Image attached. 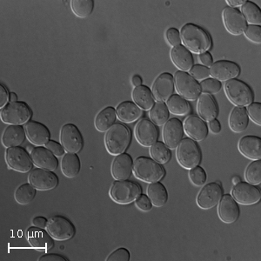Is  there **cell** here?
<instances>
[{"instance_id":"29","label":"cell","mask_w":261,"mask_h":261,"mask_svg":"<svg viewBox=\"0 0 261 261\" xmlns=\"http://www.w3.org/2000/svg\"><path fill=\"white\" fill-rule=\"evenodd\" d=\"M115 110L117 118L124 124L134 123L143 116V110L132 101H123Z\"/></svg>"},{"instance_id":"25","label":"cell","mask_w":261,"mask_h":261,"mask_svg":"<svg viewBox=\"0 0 261 261\" xmlns=\"http://www.w3.org/2000/svg\"><path fill=\"white\" fill-rule=\"evenodd\" d=\"M183 127L187 136L194 141H202L207 138V124L198 116L193 114L187 116V119H185Z\"/></svg>"},{"instance_id":"1","label":"cell","mask_w":261,"mask_h":261,"mask_svg":"<svg viewBox=\"0 0 261 261\" xmlns=\"http://www.w3.org/2000/svg\"><path fill=\"white\" fill-rule=\"evenodd\" d=\"M181 43L192 54H201L210 50L213 45L211 36L197 24L187 23L181 27Z\"/></svg>"},{"instance_id":"40","label":"cell","mask_w":261,"mask_h":261,"mask_svg":"<svg viewBox=\"0 0 261 261\" xmlns=\"http://www.w3.org/2000/svg\"><path fill=\"white\" fill-rule=\"evenodd\" d=\"M37 194V189L30 184H23L16 189L14 198L17 203L20 205H28L33 201Z\"/></svg>"},{"instance_id":"34","label":"cell","mask_w":261,"mask_h":261,"mask_svg":"<svg viewBox=\"0 0 261 261\" xmlns=\"http://www.w3.org/2000/svg\"><path fill=\"white\" fill-rule=\"evenodd\" d=\"M147 196L155 207H162L168 200V193L166 187L161 182L150 183L147 187Z\"/></svg>"},{"instance_id":"50","label":"cell","mask_w":261,"mask_h":261,"mask_svg":"<svg viewBox=\"0 0 261 261\" xmlns=\"http://www.w3.org/2000/svg\"><path fill=\"white\" fill-rule=\"evenodd\" d=\"M135 204H136L137 207L143 212L151 211V208H152V204H151L148 196L142 194V193L137 198Z\"/></svg>"},{"instance_id":"42","label":"cell","mask_w":261,"mask_h":261,"mask_svg":"<svg viewBox=\"0 0 261 261\" xmlns=\"http://www.w3.org/2000/svg\"><path fill=\"white\" fill-rule=\"evenodd\" d=\"M245 178L246 182L250 184L257 185L260 184L261 182V161H253L252 163H250L248 166L246 167V172H245Z\"/></svg>"},{"instance_id":"2","label":"cell","mask_w":261,"mask_h":261,"mask_svg":"<svg viewBox=\"0 0 261 261\" xmlns=\"http://www.w3.org/2000/svg\"><path fill=\"white\" fill-rule=\"evenodd\" d=\"M132 141V133L125 124L117 123L107 130L105 136V146L113 156L126 151Z\"/></svg>"},{"instance_id":"38","label":"cell","mask_w":261,"mask_h":261,"mask_svg":"<svg viewBox=\"0 0 261 261\" xmlns=\"http://www.w3.org/2000/svg\"><path fill=\"white\" fill-rule=\"evenodd\" d=\"M150 155L153 161L161 165L168 163L172 158L170 149L166 146L165 143L161 141H157L150 146Z\"/></svg>"},{"instance_id":"4","label":"cell","mask_w":261,"mask_h":261,"mask_svg":"<svg viewBox=\"0 0 261 261\" xmlns=\"http://www.w3.org/2000/svg\"><path fill=\"white\" fill-rule=\"evenodd\" d=\"M33 112L29 106L23 101L10 102L1 108L0 118L1 120L9 125H25L30 121Z\"/></svg>"},{"instance_id":"53","label":"cell","mask_w":261,"mask_h":261,"mask_svg":"<svg viewBox=\"0 0 261 261\" xmlns=\"http://www.w3.org/2000/svg\"><path fill=\"white\" fill-rule=\"evenodd\" d=\"M39 261H67L68 259L65 258L64 256L57 254V253H47L45 255L41 256L39 258Z\"/></svg>"},{"instance_id":"10","label":"cell","mask_w":261,"mask_h":261,"mask_svg":"<svg viewBox=\"0 0 261 261\" xmlns=\"http://www.w3.org/2000/svg\"><path fill=\"white\" fill-rule=\"evenodd\" d=\"M5 158L7 166L15 172L27 173L33 169L34 165L31 154L21 146L7 148Z\"/></svg>"},{"instance_id":"45","label":"cell","mask_w":261,"mask_h":261,"mask_svg":"<svg viewBox=\"0 0 261 261\" xmlns=\"http://www.w3.org/2000/svg\"><path fill=\"white\" fill-rule=\"evenodd\" d=\"M246 39L255 44L261 43V27L255 24H249L244 32Z\"/></svg>"},{"instance_id":"51","label":"cell","mask_w":261,"mask_h":261,"mask_svg":"<svg viewBox=\"0 0 261 261\" xmlns=\"http://www.w3.org/2000/svg\"><path fill=\"white\" fill-rule=\"evenodd\" d=\"M45 147L49 149L57 157H61V156H64L65 154V150L63 147L62 145L59 142H57V141H54V140L48 141L46 145H45Z\"/></svg>"},{"instance_id":"23","label":"cell","mask_w":261,"mask_h":261,"mask_svg":"<svg viewBox=\"0 0 261 261\" xmlns=\"http://www.w3.org/2000/svg\"><path fill=\"white\" fill-rule=\"evenodd\" d=\"M24 127L27 140L33 145L37 146H45L46 143L50 141V130L46 125L40 122L30 120L27 122Z\"/></svg>"},{"instance_id":"39","label":"cell","mask_w":261,"mask_h":261,"mask_svg":"<svg viewBox=\"0 0 261 261\" xmlns=\"http://www.w3.org/2000/svg\"><path fill=\"white\" fill-rule=\"evenodd\" d=\"M150 119L155 125H163L168 121L170 117V112L167 108L166 103L164 102H157L150 110Z\"/></svg>"},{"instance_id":"27","label":"cell","mask_w":261,"mask_h":261,"mask_svg":"<svg viewBox=\"0 0 261 261\" xmlns=\"http://www.w3.org/2000/svg\"><path fill=\"white\" fill-rule=\"evenodd\" d=\"M197 111L199 118L204 121H211L216 119L219 114V107L213 96L207 93H201L198 98Z\"/></svg>"},{"instance_id":"5","label":"cell","mask_w":261,"mask_h":261,"mask_svg":"<svg viewBox=\"0 0 261 261\" xmlns=\"http://www.w3.org/2000/svg\"><path fill=\"white\" fill-rule=\"evenodd\" d=\"M142 193V189L136 182L130 180H116L111 187V199L119 205H129L135 202Z\"/></svg>"},{"instance_id":"24","label":"cell","mask_w":261,"mask_h":261,"mask_svg":"<svg viewBox=\"0 0 261 261\" xmlns=\"http://www.w3.org/2000/svg\"><path fill=\"white\" fill-rule=\"evenodd\" d=\"M31 157L34 166L38 168L48 170L54 172L59 166V161L57 156L49 149L44 146H36L31 151Z\"/></svg>"},{"instance_id":"43","label":"cell","mask_w":261,"mask_h":261,"mask_svg":"<svg viewBox=\"0 0 261 261\" xmlns=\"http://www.w3.org/2000/svg\"><path fill=\"white\" fill-rule=\"evenodd\" d=\"M188 177L191 182L196 187H203L207 180V175L205 169L199 166L189 170Z\"/></svg>"},{"instance_id":"3","label":"cell","mask_w":261,"mask_h":261,"mask_svg":"<svg viewBox=\"0 0 261 261\" xmlns=\"http://www.w3.org/2000/svg\"><path fill=\"white\" fill-rule=\"evenodd\" d=\"M134 173L136 178L150 184L160 182L166 175V171L151 158L140 156L134 161Z\"/></svg>"},{"instance_id":"12","label":"cell","mask_w":261,"mask_h":261,"mask_svg":"<svg viewBox=\"0 0 261 261\" xmlns=\"http://www.w3.org/2000/svg\"><path fill=\"white\" fill-rule=\"evenodd\" d=\"M223 196V188L219 182L204 185L197 196L196 202L199 208L209 210L216 206Z\"/></svg>"},{"instance_id":"6","label":"cell","mask_w":261,"mask_h":261,"mask_svg":"<svg viewBox=\"0 0 261 261\" xmlns=\"http://www.w3.org/2000/svg\"><path fill=\"white\" fill-rule=\"evenodd\" d=\"M176 158L183 168L190 170L201 162V151L196 141L186 138L181 140L176 148Z\"/></svg>"},{"instance_id":"46","label":"cell","mask_w":261,"mask_h":261,"mask_svg":"<svg viewBox=\"0 0 261 261\" xmlns=\"http://www.w3.org/2000/svg\"><path fill=\"white\" fill-rule=\"evenodd\" d=\"M249 119L258 125H261V104L259 102H252L246 108Z\"/></svg>"},{"instance_id":"54","label":"cell","mask_w":261,"mask_h":261,"mask_svg":"<svg viewBox=\"0 0 261 261\" xmlns=\"http://www.w3.org/2000/svg\"><path fill=\"white\" fill-rule=\"evenodd\" d=\"M199 60H200V62L203 64V65H205L206 67L208 66H211L212 64L214 63V59H213V56H212V54L210 53H204V54H199Z\"/></svg>"},{"instance_id":"60","label":"cell","mask_w":261,"mask_h":261,"mask_svg":"<svg viewBox=\"0 0 261 261\" xmlns=\"http://www.w3.org/2000/svg\"><path fill=\"white\" fill-rule=\"evenodd\" d=\"M241 178H240V177H238V176L232 178V183L234 185L238 184V183H239V182H241Z\"/></svg>"},{"instance_id":"44","label":"cell","mask_w":261,"mask_h":261,"mask_svg":"<svg viewBox=\"0 0 261 261\" xmlns=\"http://www.w3.org/2000/svg\"><path fill=\"white\" fill-rule=\"evenodd\" d=\"M200 88L203 93H207V94H217L220 92L222 88V84L215 79H206L200 82Z\"/></svg>"},{"instance_id":"31","label":"cell","mask_w":261,"mask_h":261,"mask_svg":"<svg viewBox=\"0 0 261 261\" xmlns=\"http://www.w3.org/2000/svg\"><path fill=\"white\" fill-rule=\"evenodd\" d=\"M132 98L134 103L143 111H150L154 106V97L148 86L141 85L134 87L132 93Z\"/></svg>"},{"instance_id":"13","label":"cell","mask_w":261,"mask_h":261,"mask_svg":"<svg viewBox=\"0 0 261 261\" xmlns=\"http://www.w3.org/2000/svg\"><path fill=\"white\" fill-rule=\"evenodd\" d=\"M231 197L238 204L252 205L258 203L261 199L260 190L254 185L248 182H239L231 189Z\"/></svg>"},{"instance_id":"18","label":"cell","mask_w":261,"mask_h":261,"mask_svg":"<svg viewBox=\"0 0 261 261\" xmlns=\"http://www.w3.org/2000/svg\"><path fill=\"white\" fill-rule=\"evenodd\" d=\"M210 76L220 82L228 81L239 77L241 74V67L235 62L230 60H218L212 64Z\"/></svg>"},{"instance_id":"8","label":"cell","mask_w":261,"mask_h":261,"mask_svg":"<svg viewBox=\"0 0 261 261\" xmlns=\"http://www.w3.org/2000/svg\"><path fill=\"white\" fill-rule=\"evenodd\" d=\"M174 85L178 94L189 101H194L201 94L199 82L193 79L187 71H178L174 74Z\"/></svg>"},{"instance_id":"20","label":"cell","mask_w":261,"mask_h":261,"mask_svg":"<svg viewBox=\"0 0 261 261\" xmlns=\"http://www.w3.org/2000/svg\"><path fill=\"white\" fill-rule=\"evenodd\" d=\"M184 127L183 124L177 118L168 119L164 125L163 140L166 146L169 149L177 148L178 144L184 137Z\"/></svg>"},{"instance_id":"32","label":"cell","mask_w":261,"mask_h":261,"mask_svg":"<svg viewBox=\"0 0 261 261\" xmlns=\"http://www.w3.org/2000/svg\"><path fill=\"white\" fill-rule=\"evenodd\" d=\"M228 124L230 129L237 134L246 130L249 124V117L246 107H235L229 115Z\"/></svg>"},{"instance_id":"28","label":"cell","mask_w":261,"mask_h":261,"mask_svg":"<svg viewBox=\"0 0 261 261\" xmlns=\"http://www.w3.org/2000/svg\"><path fill=\"white\" fill-rule=\"evenodd\" d=\"M170 57L173 65L178 69V71H190L191 68L194 65L193 54L183 45L172 47Z\"/></svg>"},{"instance_id":"58","label":"cell","mask_w":261,"mask_h":261,"mask_svg":"<svg viewBox=\"0 0 261 261\" xmlns=\"http://www.w3.org/2000/svg\"><path fill=\"white\" fill-rule=\"evenodd\" d=\"M142 83V77H140V75L135 74L132 77V84L134 85V87L141 86Z\"/></svg>"},{"instance_id":"17","label":"cell","mask_w":261,"mask_h":261,"mask_svg":"<svg viewBox=\"0 0 261 261\" xmlns=\"http://www.w3.org/2000/svg\"><path fill=\"white\" fill-rule=\"evenodd\" d=\"M28 180L35 189L39 191L53 190L59 185V177L56 173L41 168L33 170Z\"/></svg>"},{"instance_id":"22","label":"cell","mask_w":261,"mask_h":261,"mask_svg":"<svg viewBox=\"0 0 261 261\" xmlns=\"http://www.w3.org/2000/svg\"><path fill=\"white\" fill-rule=\"evenodd\" d=\"M27 241L33 249L39 252H47L54 246V239L49 232L35 226L27 231Z\"/></svg>"},{"instance_id":"36","label":"cell","mask_w":261,"mask_h":261,"mask_svg":"<svg viewBox=\"0 0 261 261\" xmlns=\"http://www.w3.org/2000/svg\"><path fill=\"white\" fill-rule=\"evenodd\" d=\"M170 113L176 116H186L190 113L191 107L187 99L178 94H173L166 101Z\"/></svg>"},{"instance_id":"47","label":"cell","mask_w":261,"mask_h":261,"mask_svg":"<svg viewBox=\"0 0 261 261\" xmlns=\"http://www.w3.org/2000/svg\"><path fill=\"white\" fill-rule=\"evenodd\" d=\"M189 74L195 79L196 81H204L210 76L209 68L203 65H193L189 71Z\"/></svg>"},{"instance_id":"56","label":"cell","mask_w":261,"mask_h":261,"mask_svg":"<svg viewBox=\"0 0 261 261\" xmlns=\"http://www.w3.org/2000/svg\"><path fill=\"white\" fill-rule=\"evenodd\" d=\"M209 128L213 134H220L221 132V124L218 119H213L211 121H209Z\"/></svg>"},{"instance_id":"14","label":"cell","mask_w":261,"mask_h":261,"mask_svg":"<svg viewBox=\"0 0 261 261\" xmlns=\"http://www.w3.org/2000/svg\"><path fill=\"white\" fill-rule=\"evenodd\" d=\"M175 91L174 79L169 72H163L159 75L153 81L151 92L157 102H166Z\"/></svg>"},{"instance_id":"16","label":"cell","mask_w":261,"mask_h":261,"mask_svg":"<svg viewBox=\"0 0 261 261\" xmlns=\"http://www.w3.org/2000/svg\"><path fill=\"white\" fill-rule=\"evenodd\" d=\"M137 141L145 147H150L159 139L157 125L148 119H141L137 123L134 130Z\"/></svg>"},{"instance_id":"30","label":"cell","mask_w":261,"mask_h":261,"mask_svg":"<svg viewBox=\"0 0 261 261\" xmlns=\"http://www.w3.org/2000/svg\"><path fill=\"white\" fill-rule=\"evenodd\" d=\"M27 138L23 125H8L2 135V144L6 148L20 146Z\"/></svg>"},{"instance_id":"55","label":"cell","mask_w":261,"mask_h":261,"mask_svg":"<svg viewBox=\"0 0 261 261\" xmlns=\"http://www.w3.org/2000/svg\"><path fill=\"white\" fill-rule=\"evenodd\" d=\"M48 220L45 217L38 216L33 218V226L35 227H39V228H45L46 225H47Z\"/></svg>"},{"instance_id":"19","label":"cell","mask_w":261,"mask_h":261,"mask_svg":"<svg viewBox=\"0 0 261 261\" xmlns=\"http://www.w3.org/2000/svg\"><path fill=\"white\" fill-rule=\"evenodd\" d=\"M134 172V160L128 153L117 155L111 166V173L116 180H127Z\"/></svg>"},{"instance_id":"35","label":"cell","mask_w":261,"mask_h":261,"mask_svg":"<svg viewBox=\"0 0 261 261\" xmlns=\"http://www.w3.org/2000/svg\"><path fill=\"white\" fill-rule=\"evenodd\" d=\"M117 115L116 110L112 107H107L96 115L94 125L98 132L105 133L115 124Z\"/></svg>"},{"instance_id":"33","label":"cell","mask_w":261,"mask_h":261,"mask_svg":"<svg viewBox=\"0 0 261 261\" xmlns=\"http://www.w3.org/2000/svg\"><path fill=\"white\" fill-rule=\"evenodd\" d=\"M61 172L66 178L77 177L81 169V159L77 153H65L61 161Z\"/></svg>"},{"instance_id":"26","label":"cell","mask_w":261,"mask_h":261,"mask_svg":"<svg viewBox=\"0 0 261 261\" xmlns=\"http://www.w3.org/2000/svg\"><path fill=\"white\" fill-rule=\"evenodd\" d=\"M238 148L241 154L249 160L258 161L261 159V139L259 137L253 135L242 137L238 144Z\"/></svg>"},{"instance_id":"59","label":"cell","mask_w":261,"mask_h":261,"mask_svg":"<svg viewBox=\"0 0 261 261\" xmlns=\"http://www.w3.org/2000/svg\"><path fill=\"white\" fill-rule=\"evenodd\" d=\"M18 101V95L15 92H10V102H16Z\"/></svg>"},{"instance_id":"15","label":"cell","mask_w":261,"mask_h":261,"mask_svg":"<svg viewBox=\"0 0 261 261\" xmlns=\"http://www.w3.org/2000/svg\"><path fill=\"white\" fill-rule=\"evenodd\" d=\"M222 19L224 27L231 35H241L248 25L241 11L229 6L223 10Z\"/></svg>"},{"instance_id":"11","label":"cell","mask_w":261,"mask_h":261,"mask_svg":"<svg viewBox=\"0 0 261 261\" xmlns=\"http://www.w3.org/2000/svg\"><path fill=\"white\" fill-rule=\"evenodd\" d=\"M60 144L69 153H77L84 146V139L80 129L71 123L63 125L60 130Z\"/></svg>"},{"instance_id":"7","label":"cell","mask_w":261,"mask_h":261,"mask_svg":"<svg viewBox=\"0 0 261 261\" xmlns=\"http://www.w3.org/2000/svg\"><path fill=\"white\" fill-rule=\"evenodd\" d=\"M225 93L229 100L237 107H247L252 104L254 94L247 84L240 80H230L224 86Z\"/></svg>"},{"instance_id":"57","label":"cell","mask_w":261,"mask_h":261,"mask_svg":"<svg viewBox=\"0 0 261 261\" xmlns=\"http://www.w3.org/2000/svg\"><path fill=\"white\" fill-rule=\"evenodd\" d=\"M245 2H246L245 0H227L226 4L228 5L229 7L235 8V7H238V6H243Z\"/></svg>"},{"instance_id":"21","label":"cell","mask_w":261,"mask_h":261,"mask_svg":"<svg viewBox=\"0 0 261 261\" xmlns=\"http://www.w3.org/2000/svg\"><path fill=\"white\" fill-rule=\"evenodd\" d=\"M240 214V206L231 195H223L218 204V215L220 220L226 224H232L237 221Z\"/></svg>"},{"instance_id":"9","label":"cell","mask_w":261,"mask_h":261,"mask_svg":"<svg viewBox=\"0 0 261 261\" xmlns=\"http://www.w3.org/2000/svg\"><path fill=\"white\" fill-rule=\"evenodd\" d=\"M45 230L54 238V241H65L74 237L76 227L71 220L61 215L50 217Z\"/></svg>"},{"instance_id":"41","label":"cell","mask_w":261,"mask_h":261,"mask_svg":"<svg viewBox=\"0 0 261 261\" xmlns=\"http://www.w3.org/2000/svg\"><path fill=\"white\" fill-rule=\"evenodd\" d=\"M71 9L75 16L85 18L89 17L94 9L93 0H71Z\"/></svg>"},{"instance_id":"52","label":"cell","mask_w":261,"mask_h":261,"mask_svg":"<svg viewBox=\"0 0 261 261\" xmlns=\"http://www.w3.org/2000/svg\"><path fill=\"white\" fill-rule=\"evenodd\" d=\"M10 100V92L6 86L0 85V107L3 108L5 106L8 104Z\"/></svg>"},{"instance_id":"37","label":"cell","mask_w":261,"mask_h":261,"mask_svg":"<svg viewBox=\"0 0 261 261\" xmlns=\"http://www.w3.org/2000/svg\"><path fill=\"white\" fill-rule=\"evenodd\" d=\"M241 13L246 19L247 24L260 25L261 11L256 4L252 1H246L241 6Z\"/></svg>"},{"instance_id":"48","label":"cell","mask_w":261,"mask_h":261,"mask_svg":"<svg viewBox=\"0 0 261 261\" xmlns=\"http://www.w3.org/2000/svg\"><path fill=\"white\" fill-rule=\"evenodd\" d=\"M130 253L125 247H120L113 251L107 258V261H129Z\"/></svg>"},{"instance_id":"49","label":"cell","mask_w":261,"mask_h":261,"mask_svg":"<svg viewBox=\"0 0 261 261\" xmlns=\"http://www.w3.org/2000/svg\"><path fill=\"white\" fill-rule=\"evenodd\" d=\"M166 39L168 44L172 47L181 45L180 33L177 28H168L166 32Z\"/></svg>"}]
</instances>
